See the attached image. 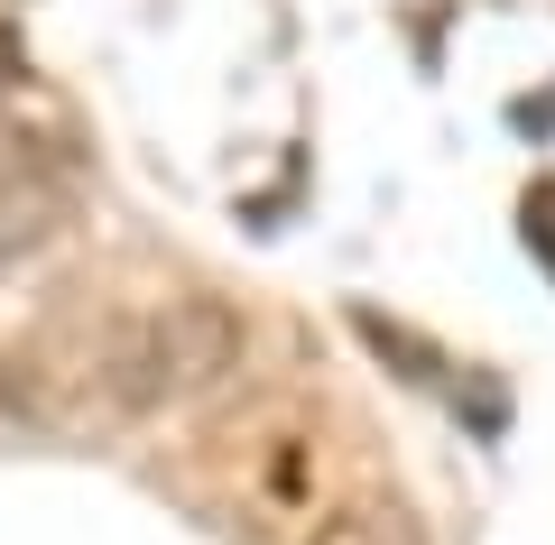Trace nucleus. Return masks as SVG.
<instances>
[{
    "mask_svg": "<svg viewBox=\"0 0 555 545\" xmlns=\"http://www.w3.org/2000/svg\"><path fill=\"white\" fill-rule=\"evenodd\" d=\"M0 407L20 416L28 434H56V444H83V434L130 426V416H139V389H130V314L93 306V296L47 306L20 342L0 351Z\"/></svg>",
    "mask_w": 555,
    "mask_h": 545,
    "instance_id": "1",
    "label": "nucleus"
},
{
    "mask_svg": "<svg viewBox=\"0 0 555 545\" xmlns=\"http://www.w3.org/2000/svg\"><path fill=\"white\" fill-rule=\"evenodd\" d=\"M241 361H250V324H241L222 296L185 287L167 306L130 314V389H139V416L158 407H204L214 389H232Z\"/></svg>",
    "mask_w": 555,
    "mask_h": 545,
    "instance_id": "2",
    "label": "nucleus"
},
{
    "mask_svg": "<svg viewBox=\"0 0 555 545\" xmlns=\"http://www.w3.org/2000/svg\"><path fill=\"white\" fill-rule=\"evenodd\" d=\"M306 545H416V536L389 518V508H361V499H352V508H324Z\"/></svg>",
    "mask_w": 555,
    "mask_h": 545,
    "instance_id": "4",
    "label": "nucleus"
},
{
    "mask_svg": "<svg viewBox=\"0 0 555 545\" xmlns=\"http://www.w3.org/2000/svg\"><path fill=\"white\" fill-rule=\"evenodd\" d=\"M75 222V176L47 167V157H0V269L10 259H38L47 241Z\"/></svg>",
    "mask_w": 555,
    "mask_h": 545,
    "instance_id": "3",
    "label": "nucleus"
}]
</instances>
